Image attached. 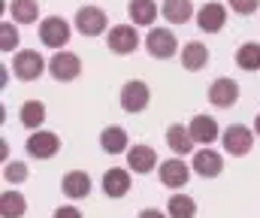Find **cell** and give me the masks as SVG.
<instances>
[{
    "instance_id": "15",
    "label": "cell",
    "mask_w": 260,
    "mask_h": 218,
    "mask_svg": "<svg viewBox=\"0 0 260 218\" xmlns=\"http://www.w3.org/2000/svg\"><path fill=\"white\" fill-rule=\"evenodd\" d=\"M221 170H224V158L218 154V151H212V148H200L194 154V173L197 176H203V179H215V176H221Z\"/></svg>"
},
{
    "instance_id": "7",
    "label": "cell",
    "mask_w": 260,
    "mask_h": 218,
    "mask_svg": "<svg viewBox=\"0 0 260 218\" xmlns=\"http://www.w3.org/2000/svg\"><path fill=\"white\" fill-rule=\"evenodd\" d=\"M221 140H224L227 154L242 158V154H248V151H251V145H254V134H251L245 124H230V128L221 134Z\"/></svg>"
},
{
    "instance_id": "14",
    "label": "cell",
    "mask_w": 260,
    "mask_h": 218,
    "mask_svg": "<svg viewBox=\"0 0 260 218\" xmlns=\"http://www.w3.org/2000/svg\"><path fill=\"white\" fill-rule=\"evenodd\" d=\"M127 167L133 170V173H151L154 167H157V151L151 148V145H130V151H127Z\"/></svg>"
},
{
    "instance_id": "23",
    "label": "cell",
    "mask_w": 260,
    "mask_h": 218,
    "mask_svg": "<svg viewBox=\"0 0 260 218\" xmlns=\"http://www.w3.org/2000/svg\"><path fill=\"white\" fill-rule=\"evenodd\" d=\"M206 64H209V49H206L203 43H188V46L182 49V67H185V70L197 73V70H203Z\"/></svg>"
},
{
    "instance_id": "27",
    "label": "cell",
    "mask_w": 260,
    "mask_h": 218,
    "mask_svg": "<svg viewBox=\"0 0 260 218\" xmlns=\"http://www.w3.org/2000/svg\"><path fill=\"white\" fill-rule=\"evenodd\" d=\"M236 64L248 73L260 70V43H245V46H239V49H236Z\"/></svg>"
},
{
    "instance_id": "16",
    "label": "cell",
    "mask_w": 260,
    "mask_h": 218,
    "mask_svg": "<svg viewBox=\"0 0 260 218\" xmlns=\"http://www.w3.org/2000/svg\"><path fill=\"white\" fill-rule=\"evenodd\" d=\"M61 191H64L70 200H82L91 194V176L85 170H70L64 179H61Z\"/></svg>"
},
{
    "instance_id": "20",
    "label": "cell",
    "mask_w": 260,
    "mask_h": 218,
    "mask_svg": "<svg viewBox=\"0 0 260 218\" xmlns=\"http://www.w3.org/2000/svg\"><path fill=\"white\" fill-rule=\"evenodd\" d=\"M188 128H191L194 140H197V143H203V145L215 143V140L221 137V131H218V121H215L212 115H194V121H191Z\"/></svg>"
},
{
    "instance_id": "29",
    "label": "cell",
    "mask_w": 260,
    "mask_h": 218,
    "mask_svg": "<svg viewBox=\"0 0 260 218\" xmlns=\"http://www.w3.org/2000/svg\"><path fill=\"white\" fill-rule=\"evenodd\" d=\"M15 46H18V30H15L9 21H3V24H0V49H3V52H12Z\"/></svg>"
},
{
    "instance_id": "13",
    "label": "cell",
    "mask_w": 260,
    "mask_h": 218,
    "mask_svg": "<svg viewBox=\"0 0 260 218\" xmlns=\"http://www.w3.org/2000/svg\"><path fill=\"white\" fill-rule=\"evenodd\" d=\"M130 170L124 167H109L106 173H103V194L106 197H124L130 191Z\"/></svg>"
},
{
    "instance_id": "17",
    "label": "cell",
    "mask_w": 260,
    "mask_h": 218,
    "mask_svg": "<svg viewBox=\"0 0 260 218\" xmlns=\"http://www.w3.org/2000/svg\"><path fill=\"white\" fill-rule=\"evenodd\" d=\"M100 148L106 154H121V151H130V140H127V131L121 124H109L103 128L100 134Z\"/></svg>"
},
{
    "instance_id": "22",
    "label": "cell",
    "mask_w": 260,
    "mask_h": 218,
    "mask_svg": "<svg viewBox=\"0 0 260 218\" xmlns=\"http://www.w3.org/2000/svg\"><path fill=\"white\" fill-rule=\"evenodd\" d=\"M27 212V200L21 191H3L0 194V215L3 218H24Z\"/></svg>"
},
{
    "instance_id": "30",
    "label": "cell",
    "mask_w": 260,
    "mask_h": 218,
    "mask_svg": "<svg viewBox=\"0 0 260 218\" xmlns=\"http://www.w3.org/2000/svg\"><path fill=\"white\" fill-rule=\"evenodd\" d=\"M260 6V0H230V9L239 12V15H251Z\"/></svg>"
},
{
    "instance_id": "11",
    "label": "cell",
    "mask_w": 260,
    "mask_h": 218,
    "mask_svg": "<svg viewBox=\"0 0 260 218\" xmlns=\"http://www.w3.org/2000/svg\"><path fill=\"white\" fill-rule=\"evenodd\" d=\"M49 73L55 82H73L82 73V61L73 52H55V58L49 61Z\"/></svg>"
},
{
    "instance_id": "12",
    "label": "cell",
    "mask_w": 260,
    "mask_h": 218,
    "mask_svg": "<svg viewBox=\"0 0 260 218\" xmlns=\"http://www.w3.org/2000/svg\"><path fill=\"white\" fill-rule=\"evenodd\" d=\"M191 179V167L182 161V158H167L160 164V182L167 188H185Z\"/></svg>"
},
{
    "instance_id": "5",
    "label": "cell",
    "mask_w": 260,
    "mask_h": 218,
    "mask_svg": "<svg viewBox=\"0 0 260 218\" xmlns=\"http://www.w3.org/2000/svg\"><path fill=\"white\" fill-rule=\"evenodd\" d=\"M40 40H43V46L61 52V49L67 46V40H70V24H67L61 15L43 18V24H40Z\"/></svg>"
},
{
    "instance_id": "26",
    "label": "cell",
    "mask_w": 260,
    "mask_h": 218,
    "mask_svg": "<svg viewBox=\"0 0 260 218\" xmlns=\"http://www.w3.org/2000/svg\"><path fill=\"white\" fill-rule=\"evenodd\" d=\"M9 12L18 24H34L37 15H40V3L37 0H12L9 3Z\"/></svg>"
},
{
    "instance_id": "3",
    "label": "cell",
    "mask_w": 260,
    "mask_h": 218,
    "mask_svg": "<svg viewBox=\"0 0 260 218\" xmlns=\"http://www.w3.org/2000/svg\"><path fill=\"white\" fill-rule=\"evenodd\" d=\"M24 151H27L30 158H37V161H49V158H55V154L61 151V137L52 134V131H37V134L27 137Z\"/></svg>"
},
{
    "instance_id": "19",
    "label": "cell",
    "mask_w": 260,
    "mask_h": 218,
    "mask_svg": "<svg viewBox=\"0 0 260 218\" xmlns=\"http://www.w3.org/2000/svg\"><path fill=\"white\" fill-rule=\"evenodd\" d=\"M160 15H164L170 24H188L197 12H194V3H191V0H167V3L160 6Z\"/></svg>"
},
{
    "instance_id": "9",
    "label": "cell",
    "mask_w": 260,
    "mask_h": 218,
    "mask_svg": "<svg viewBox=\"0 0 260 218\" xmlns=\"http://www.w3.org/2000/svg\"><path fill=\"white\" fill-rule=\"evenodd\" d=\"M224 21H227V9H224V3H218V0L203 3V6L197 9V27H200L203 34H218V30L224 27Z\"/></svg>"
},
{
    "instance_id": "1",
    "label": "cell",
    "mask_w": 260,
    "mask_h": 218,
    "mask_svg": "<svg viewBox=\"0 0 260 218\" xmlns=\"http://www.w3.org/2000/svg\"><path fill=\"white\" fill-rule=\"evenodd\" d=\"M145 49H148L151 58L167 61V58H173V55L179 52V43H176L173 30H167V27H151V30L145 34Z\"/></svg>"
},
{
    "instance_id": "18",
    "label": "cell",
    "mask_w": 260,
    "mask_h": 218,
    "mask_svg": "<svg viewBox=\"0 0 260 218\" xmlns=\"http://www.w3.org/2000/svg\"><path fill=\"white\" fill-rule=\"evenodd\" d=\"M194 134H191V128H185V124H170L167 128V145L173 148V154H191L194 151Z\"/></svg>"
},
{
    "instance_id": "6",
    "label": "cell",
    "mask_w": 260,
    "mask_h": 218,
    "mask_svg": "<svg viewBox=\"0 0 260 218\" xmlns=\"http://www.w3.org/2000/svg\"><path fill=\"white\" fill-rule=\"evenodd\" d=\"M148 100H151V91H148L145 82H139V79L124 82V88H121V109L124 112H130V115L142 112L148 106Z\"/></svg>"
},
{
    "instance_id": "24",
    "label": "cell",
    "mask_w": 260,
    "mask_h": 218,
    "mask_svg": "<svg viewBox=\"0 0 260 218\" xmlns=\"http://www.w3.org/2000/svg\"><path fill=\"white\" fill-rule=\"evenodd\" d=\"M167 215L170 218H194L197 215V200L188 194H173L167 200Z\"/></svg>"
},
{
    "instance_id": "31",
    "label": "cell",
    "mask_w": 260,
    "mask_h": 218,
    "mask_svg": "<svg viewBox=\"0 0 260 218\" xmlns=\"http://www.w3.org/2000/svg\"><path fill=\"white\" fill-rule=\"evenodd\" d=\"M52 218H82V212H79L76 206H58V209L52 212Z\"/></svg>"
},
{
    "instance_id": "33",
    "label": "cell",
    "mask_w": 260,
    "mask_h": 218,
    "mask_svg": "<svg viewBox=\"0 0 260 218\" xmlns=\"http://www.w3.org/2000/svg\"><path fill=\"white\" fill-rule=\"evenodd\" d=\"M254 131H257V134H260V115H257V121H254Z\"/></svg>"
},
{
    "instance_id": "32",
    "label": "cell",
    "mask_w": 260,
    "mask_h": 218,
    "mask_svg": "<svg viewBox=\"0 0 260 218\" xmlns=\"http://www.w3.org/2000/svg\"><path fill=\"white\" fill-rule=\"evenodd\" d=\"M139 218H170V215H164V212H157V209H142Z\"/></svg>"
},
{
    "instance_id": "4",
    "label": "cell",
    "mask_w": 260,
    "mask_h": 218,
    "mask_svg": "<svg viewBox=\"0 0 260 218\" xmlns=\"http://www.w3.org/2000/svg\"><path fill=\"white\" fill-rule=\"evenodd\" d=\"M106 46H109V52H115V55H130V52H136V49H139L136 24H115V27H109Z\"/></svg>"
},
{
    "instance_id": "2",
    "label": "cell",
    "mask_w": 260,
    "mask_h": 218,
    "mask_svg": "<svg viewBox=\"0 0 260 218\" xmlns=\"http://www.w3.org/2000/svg\"><path fill=\"white\" fill-rule=\"evenodd\" d=\"M43 70H46V61H43V55H40L37 49H21V52L12 58V73H15L21 82L40 79Z\"/></svg>"
},
{
    "instance_id": "28",
    "label": "cell",
    "mask_w": 260,
    "mask_h": 218,
    "mask_svg": "<svg viewBox=\"0 0 260 218\" xmlns=\"http://www.w3.org/2000/svg\"><path fill=\"white\" fill-rule=\"evenodd\" d=\"M24 179H27V164H21V161H6V164H3V182L18 185V182H24Z\"/></svg>"
},
{
    "instance_id": "21",
    "label": "cell",
    "mask_w": 260,
    "mask_h": 218,
    "mask_svg": "<svg viewBox=\"0 0 260 218\" xmlns=\"http://www.w3.org/2000/svg\"><path fill=\"white\" fill-rule=\"evenodd\" d=\"M127 15H130L133 24L148 27V24H154V18H157V3H154V0H130Z\"/></svg>"
},
{
    "instance_id": "8",
    "label": "cell",
    "mask_w": 260,
    "mask_h": 218,
    "mask_svg": "<svg viewBox=\"0 0 260 218\" xmlns=\"http://www.w3.org/2000/svg\"><path fill=\"white\" fill-rule=\"evenodd\" d=\"M236 100H239V82H236V79L221 76V79H215V82L209 85V103H212V106L230 109Z\"/></svg>"
},
{
    "instance_id": "25",
    "label": "cell",
    "mask_w": 260,
    "mask_h": 218,
    "mask_svg": "<svg viewBox=\"0 0 260 218\" xmlns=\"http://www.w3.org/2000/svg\"><path fill=\"white\" fill-rule=\"evenodd\" d=\"M43 121H46V106L40 100H24V106H21V124L30 128V131H40Z\"/></svg>"
},
{
    "instance_id": "10",
    "label": "cell",
    "mask_w": 260,
    "mask_h": 218,
    "mask_svg": "<svg viewBox=\"0 0 260 218\" xmlns=\"http://www.w3.org/2000/svg\"><path fill=\"white\" fill-rule=\"evenodd\" d=\"M76 30L85 37H100L106 30V12L100 6H82L76 12Z\"/></svg>"
}]
</instances>
